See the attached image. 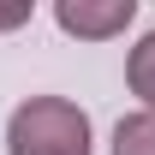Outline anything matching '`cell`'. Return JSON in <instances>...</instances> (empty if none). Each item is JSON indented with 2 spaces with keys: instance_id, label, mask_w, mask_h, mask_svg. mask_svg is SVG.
<instances>
[{
  "instance_id": "6da1fadb",
  "label": "cell",
  "mask_w": 155,
  "mask_h": 155,
  "mask_svg": "<svg viewBox=\"0 0 155 155\" xmlns=\"http://www.w3.org/2000/svg\"><path fill=\"white\" fill-rule=\"evenodd\" d=\"M6 155H90V114L66 96H30L6 119Z\"/></svg>"
},
{
  "instance_id": "7a4b0ae2",
  "label": "cell",
  "mask_w": 155,
  "mask_h": 155,
  "mask_svg": "<svg viewBox=\"0 0 155 155\" xmlns=\"http://www.w3.org/2000/svg\"><path fill=\"white\" fill-rule=\"evenodd\" d=\"M137 18V0H60L54 6V24L78 42H114L125 36Z\"/></svg>"
},
{
  "instance_id": "3957f363",
  "label": "cell",
  "mask_w": 155,
  "mask_h": 155,
  "mask_svg": "<svg viewBox=\"0 0 155 155\" xmlns=\"http://www.w3.org/2000/svg\"><path fill=\"white\" fill-rule=\"evenodd\" d=\"M125 84H131V96L143 101V114H155V30H143L137 48L125 54Z\"/></svg>"
},
{
  "instance_id": "277c9868",
  "label": "cell",
  "mask_w": 155,
  "mask_h": 155,
  "mask_svg": "<svg viewBox=\"0 0 155 155\" xmlns=\"http://www.w3.org/2000/svg\"><path fill=\"white\" fill-rule=\"evenodd\" d=\"M114 155H155V114H125L114 125Z\"/></svg>"
},
{
  "instance_id": "5b68a950",
  "label": "cell",
  "mask_w": 155,
  "mask_h": 155,
  "mask_svg": "<svg viewBox=\"0 0 155 155\" xmlns=\"http://www.w3.org/2000/svg\"><path fill=\"white\" fill-rule=\"evenodd\" d=\"M30 0H18V6H0V30H18V24H30Z\"/></svg>"
}]
</instances>
